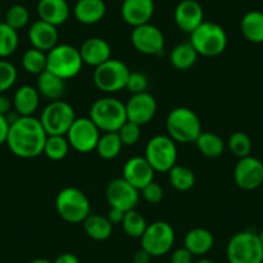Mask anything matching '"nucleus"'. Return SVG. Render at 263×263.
I'll list each match as a JSON object with an SVG mask.
<instances>
[{
  "label": "nucleus",
  "instance_id": "obj_47",
  "mask_svg": "<svg viewBox=\"0 0 263 263\" xmlns=\"http://www.w3.org/2000/svg\"><path fill=\"white\" fill-rule=\"evenodd\" d=\"M53 263H80V259L72 253H62L53 260Z\"/></svg>",
  "mask_w": 263,
  "mask_h": 263
},
{
  "label": "nucleus",
  "instance_id": "obj_38",
  "mask_svg": "<svg viewBox=\"0 0 263 263\" xmlns=\"http://www.w3.org/2000/svg\"><path fill=\"white\" fill-rule=\"evenodd\" d=\"M29 9L25 6H21V4L12 6L11 8L7 11L6 17H4V22H6L8 26H11L12 29L16 30V31H20V30H22L24 27H26L27 25H29Z\"/></svg>",
  "mask_w": 263,
  "mask_h": 263
},
{
  "label": "nucleus",
  "instance_id": "obj_34",
  "mask_svg": "<svg viewBox=\"0 0 263 263\" xmlns=\"http://www.w3.org/2000/svg\"><path fill=\"white\" fill-rule=\"evenodd\" d=\"M70 143L66 136H48L44 145V154L49 160H63L70 153Z\"/></svg>",
  "mask_w": 263,
  "mask_h": 263
},
{
  "label": "nucleus",
  "instance_id": "obj_42",
  "mask_svg": "<svg viewBox=\"0 0 263 263\" xmlns=\"http://www.w3.org/2000/svg\"><path fill=\"white\" fill-rule=\"evenodd\" d=\"M141 191H142L143 199L150 204H159L164 199V189L155 181L143 187Z\"/></svg>",
  "mask_w": 263,
  "mask_h": 263
},
{
  "label": "nucleus",
  "instance_id": "obj_51",
  "mask_svg": "<svg viewBox=\"0 0 263 263\" xmlns=\"http://www.w3.org/2000/svg\"><path fill=\"white\" fill-rule=\"evenodd\" d=\"M258 237H259V240H260V244H262V247H263V230H262V231L259 232V234H258Z\"/></svg>",
  "mask_w": 263,
  "mask_h": 263
},
{
  "label": "nucleus",
  "instance_id": "obj_17",
  "mask_svg": "<svg viewBox=\"0 0 263 263\" xmlns=\"http://www.w3.org/2000/svg\"><path fill=\"white\" fill-rule=\"evenodd\" d=\"M155 171L148 164L145 156H133L123 166V178L136 187L138 191L154 181Z\"/></svg>",
  "mask_w": 263,
  "mask_h": 263
},
{
  "label": "nucleus",
  "instance_id": "obj_19",
  "mask_svg": "<svg viewBox=\"0 0 263 263\" xmlns=\"http://www.w3.org/2000/svg\"><path fill=\"white\" fill-rule=\"evenodd\" d=\"M120 13L129 26H141L151 21L155 13V3L154 0H124Z\"/></svg>",
  "mask_w": 263,
  "mask_h": 263
},
{
  "label": "nucleus",
  "instance_id": "obj_8",
  "mask_svg": "<svg viewBox=\"0 0 263 263\" xmlns=\"http://www.w3.org/2000/svg\"><path fill=\"white\" fill-rule=\"evenodd\" d=\"M129 74L130 70L123 61L110 58L105 63L95 67L93 83L101 92L112 95L119 90L125 89Z\"/></svg>",
  "mask_w": 263,
  "mask_h": 263
},
{
  "label": "nucleus",
  "instance_id": "obj_29",
  "mask_svg": "<svg viewBox=\"0 0 263 263\" xmlns=\"http://www.w3.org/2000/svg\"><path fill=\"white\" fill-rule=\"evenodd\" d=\"M197 57L199 54L195 48L192 47L191 43L187 42L181 43L172 49L171 54H169V61L174 69L179 70V71H186L196 63Z\"/></svg>",
  "mask_w": 263,
  "mask_h": 263
},
{
  "label": "nucleus",
  "instance_id": "obj_44",
  "mask_svg": "<svg viewBox=\"0 0 263 263\" xmlns=\"http://www.w3.org/2000/svg\"><path fill=\"white\" fill-rule=\"evenodd\" d=\"M124 216H125V212L120 211V209L118 208H112V206H110L107 214H106L107 219L112 224H121V222H123L124 219Z\"/></svg>",
  "mask_w": 263,
  "mask_h": 263
},
{
  "label": "nucleus",
  "instance_id": "obj_48",
  "mask_svg": "<svg viewBox=\"0 0 263 263\" xmlns=\"http://www.w3.org/2000/svg\"><path fill=\"white\" fill-rule=\"evenodd\" d=\"M151 258L153 257H151L150 253H147L145 249L141 248V249L137 250V252L135 253V255H133V263H150Z\"/></svg>",
  "mask_w": 263,
  "mask_h": 263
},
{
  "label": "nucleus",
  "instance_id": "obj_22",
  "mask_svg": "<svg viewBox=\"0 0 263 263\" xmlns=\"http://www.w3.org/2000/svg\"><path fill=\"white\" fill-rule=\"evenodd\" d=\"M39 20L58 27L70 17V6L66 0H39L36 7Z\"/></svg>",
  "mask_w": 263,
  "mask_h": 263
},
{
  "label": "nucleus",
  "instance_id": "obj_13",
  "mask_svg": "<svg viewBox=\"0 0 263 263\" xmlns=\"http://www.w3.org/2000/svg\"><path fill=\"white\" fill-rule=\"evenodd\" d=\"M130 39L133 47L142 54L160 55L164 52L165 37L163 31L150 22L133 27Z\"/></svg>",
  "mask_w": 263,
  "mask_h": 263
},
{
  "label": "nucleus",
  "instance_id": "obj_10",
  "mask_svg": "<svg viewBox=\"0 0 263 263\" xmlns=\"http://www.w3.org/2000/svg\"><path fill=\"white\" fill-rule=\"evenodd\" d=\"M77 119L75 110L65 101H52L40 115V123L48 136H66Z\"/></svg>",
  "mask_w": 263,
  "mask_h": 263
},
{
  "label": "nucleus",
  "instance_id": "obj_3",
  "mask_svg": "<svg viewBox=\"0 0 263 263\" xmlns=\"http://www.w3.org/2000/svg\"><path fill=\"white\" fill-rule=\"evenodd\" d=\"M55 211L67 223H83L90 214V203L87 195L77 187H65L55 196Z\"/></svg>",
  "mask_w": 263,
  "mask_h": 263
},
{
  "label": "nucleus",
  "instance_id": "obj_28",
  "mask_svg": "<svg viewBox=\"0 0 263 263\" xmlns=\"http://www.w3.org/2000/svg\"><path fill=\"white\" fill-rule=\"evenodd\" d=\"M85 234L88 237L96 241H105L110 239L114 231V224L111 223L106 216L90 213L83 222Z\"/></svg>",
  "mask_w": 263,
  "mask_h": 263
},
{
  "label": "nucleus",
  "instance_id": "obj_2",
  "mask_svg": "<svg viewBox=\"0 0 263 263\" xmlns=\"http://www.w3.org/2000/svg\"><path fill=\"white\" fill-rule=\"evenodd\" d=\"M165 126L168 136L176 143L195 142L203 132L200 119L189 107L173 108L166 116Z\"/></svg>",
  "mask_w": 263,
  "mask_h": 263
},
{
  "label": "nucleus",
  "instance_id": "obj_16",
  "mask_svg": "<svg viewBox=\"0 0 263 263\" xmlns=\"http://www.w3.org/2000/svg\"><path fill=\"white\" fill-rule=\"evenodd\" d=\"M125 110L126 119L129 121L142 126L155 118L158 103L151 93H138V95H132L128 102L125 103Z\"/></svg>",
  "mask_w": 263,
  "mask_h": 263
},
{
  "label": "nucleus",
  "instance_id": "obj_39",
  "mask_svg": "<svg viewBox=\"0 0 263 263\" xmlns=\"http://www.w3.org/2000/svg\"><path fill=\"white\" fill-rule=\"evenodd\" d=\"M17 69L9 61L0 60V95L11 89L17 82Z\"/></svg>",
  "mask_w": 263,
  "mask_h": 263
},
{
  "label": "nucleus",
  "instance_id": "obj_24",
  "mask_svg": "<svg viewBox=\"0 0 263 263\" xmlns=\"http://www.w3.org/2000/svg\"><path fill=\"white\" fill-rule=\"evenodd\" d=\"M214 245V236L209 230L203 227H195L186 234L183 247L196 257L208 254Z\"/></svg>",
  "mask_w": 263,
  "mask_h": 263
},
{
  "label": "nucleus",
  "instance_id": "obj_25",
  "mask_svg": "<svg viewBox=\"0 0 263 263\" xmlns=\"http://www.w3.org/2000/svg\"><path fill=\"white\" fill-rule=\"evenodd\" d=\"M12 102L18 116H34L35 111L39 107L40 95L36 87L22 85L16 90Z\"/></svg>",
  "mask_w": 263,
  "mask_h": 263
},
{
  "label": "nucleus",
  "instance_id": "obj_26",
  "mask_svg": "<svg viewBox=\"0 0 263 263\" xmlns=\"http://www.w3.org/2000/svg\"><path fill=\"white\" fill-rule=\"evenodd\" d=\"M65 82L66 80L61 79L60 77L45 70L44 72L37 75L36 89L42 97L47 98L50 102L52 101H58L61 100L63 92H65Z\"/></svg>",
  "mask_w": 263,
  "mask_h": 263
},
{
  "label": "nucleus",
  "instance_id": "obj_11",
  "mask_svg": "<svg viewBox=\"0 0 263 263\" xmlns=\"http://www.w3.org/2000/svg\"><path fill=\"white\" fill-rule=\"evenodd\" d=\"M176 232L172 224L165 221L153 222L141 237V247L150 253L151 257H161L173 249Z\"/></svg>",
  "mask_w": 263,
  "mask_h": 263
},
{
  "label": "nucleus",
  "instance_id": "obj_1",
  "mask_svg": "<svg viewBox=\"0 0 263 263\" xmlns=\"http://www.w3.org/2000/svg\"><path fill=\"white\" fill-rule=\"evenodd\" d=\"M47 132L35 116H17L9 124L7 146L13 155L21 159H34L44 151Z\"/></svg>",
  "mask_w": 263,
  "mask_h": 263
},
{
  "label": "nucleus",
  "instance_id": "obj_18",
  "mask_svg": "<svg viewBox=\"0 0 263 263\" xmlns=\"http://www.w3.org/2000/svg\"><path fill=\"white\" fill-rule=\"evenodd\" d=\"M174 21L181 31L191 34L204 22V11L196 0H182L174 9Z\"/></svg>",
  "mask_w": 263,
  "mask_h": 263
},
{
  "label": "nucleus",
  "instance_id": "obj_14",
  "mask_svg": "<svg viewBox=\"0 0 263 263\" xmlns=\"http://www.w3.org/2000/svg\"><path fill=\"white\" fill-rule=\"evenodd\" d=\"M106 200L112 208L129 212L137 206L140 201V191L120 177L108 182L106 187Z\"/></svg>",
  "mask_w": 263,
  "mask_h": 263
},
{
  "label": "nucleus",
  "instance_id": "obj_12",
  "mask_svg": "<svg viewBox=\"0 0 263 263\" xmlns=\"http://www.w3.org/2000/svg\"><path fill=\"white\" fill-rule=\"evenodd\" d=\"M100 137L101 130L89 118H77L66 133L70 147L80 154L95 151Z\"/></svg>",
  "mask_w": 263,
  "mask_h": 263
},
{
  "label": "nucleus",
  "instance_id": "obj_40",
  "mask_svg": "<svg viewBox=\"0 0 263 263\" xmlns=\"http://www.w3.org/2000/svg\"><path fill=\"white\" fill-rule=\"evenodd\" d=\"M118 135L124 146H135L141 138V125L126 120L118 130Z\"/></svg>",
  "mask_w": 263,
  "mask_h": 263
},
{
  "label": "nucleus",
  "instance_id": "obj_36",
  "mask_svg": "<svg viewBox=\"0 0 263 263\" xmlns=\"http://www.w3.org/2000/svg\"><path fill=\"white\" fill-rule=\"evenodd\" d=\"M18 45V31L8 26L6 22H0V58H7L13 54Z\"/></svg>",
  "mask_w": 263,
  "mask_h": 263
},
{
  "label": "nucleus",
  "instance_id": "obj_23",
  "mask_svg": "<svg viewBox=\"0 0 263 263\" xmlns=\"http://www.w3.org/2000/svg\"><path fill=\"white\" fill-rule=\"evenodd\" d=\"M107 7L105 0H78L72 13L78 22L83 25H95L102 21Z\"/></svg>",
  "mask_w": 263,
  "mask_h": 263
},
{
  "label": "nucleus",
  "instance_id": "obj_21",
  "mask_svg": "<svg viewBox=\"0 0 263 263\" xmlns=\"http://www.w3.org/2000/svg\"><path fill=\"white\" fill-rule=\"evenodd\" d=\"M84 65L97 67L111 58V45L102 37H89L79 49Z\"/></svg>",
  "mask_w": 263,
  "mask_h": 263
},
{
  "label": "nucleus",
  "instance_id": "obj_37",
  "mask_svg": "<svg viewBox=\"0 0 263 263\" xmlns=\"http://www.w3.org/2000/svg\"><path fill=\"white\" fill-rule=\"evenodd\" d=\"M227 147L236 158H245L252 153V140L244 132H234L227 141Z\"/></svg>",
  "mask_w": 263,
  "mask_h": 263
},
{
  "label": "nucleus",
  "instance_id": "obj_27",
  "mask_svg": "<svg viewBox=\"0 0 263 263\" xmlns=\"http://www.w3.org/2000/svg\"><path fill=\"white\" fill-rule=\"evenodd\" d=\"M240 31L249 43H263V12L249 11L245 13L240 21Z\"/></svg>",
  "mask_w": 263,
  "mask_h": 263
},
{
  "label": "nucleus",
  "instance_id": "obj_4",
  "mask_svg": "<svg viewBox=\"0 0 263 263\" xmlns=\"http://www.w3.org/2000/svg\"><path fill=\"white\" fill-rule=\"evenodd\" d=\"M190 43L199 55L217 57L227 48V34L221 25L204 21L190 34Z\"/></svg>",
  "mask_w": 263,
  "mask_h": 263
},
{
  "label": "nucleus",
  "instance_id": "obj_43",
  "mask_svg": "<svg viewBox=\"0 0 263 263\" xmlns=\"http://www.w3.org/2000/svg\"><path fill=\"white\" fill-rule=\"evenodd\" d=\"M194 257L191 252L186 249V248H178V249L173 250L171 255V263H194Z\"/></svg>",
  "mask_w": 263,
  "mask_h": 263
},
{
  "label": "nucleus",
  "instance_id": "obj_50",
  "mask_svg": "<svg viewBox=\"0 0 263 263\" xmlns=\"http://www.w3.org/2000/svg\"><path fill=\"white\" fill-rule=\"evenodd\" d=\"M30 263H53V262H50V260L45 259V258H37V259L31 260V262H30Z\"/></svg>",
  "mask_w": 263,
  "mask_h": 263
},
{
  "label": "nucleus",
  "instance_id": "obj_7",
  "mask_svg": "<svg viewBox=\"0 0 263 263\" xmlns=\"http://www.w3.org/2000/svg\"><path fill=\"white\" fill-rule=\"evenodd\" d=\"M226 255L229 263H263V247L258 234L240 231L227 242Z\"/></svg>",
  "mask_w": 263,
  "mask_h": 263
},
{
  "label": "nucleus",
  "instance_id": "obj_6",
  "mask_svg": "<svg viewBox=\"0 0 263 263\" xmlns=\"http://www.w3.org/2000/svg\"><path fill=\"white\" fill-rule=\"evenodd\" d=\"M82 55L78 48L70 44H57L47 53V71L61 79L69 80L78 77L83 69Z\"/></svg>",
  "mask_w": 263,
  "mask_h": 263
},
{
  "label": "nucleus",
  "instance_id": "obj_35",
  "mask_svg": "<svg viewBox=\"0 0 263 263\" xmlns=\"http://www.w3.org/2000/svg\"><path fill=\"white\" fill-rule=\"evenodd\" d=\"M21 63L26 72L40 75L47 70V53L36 48H30L22 55Z\"/></svg>",
  "mask_w": 263,
  "mask_h": 263
},
{
  "label": "nucleus",
  "instance_id": "obj_20",
  "mask_svg": "<svg viewBox=\"0 0 263 263\" xmlns=\"http://www.w3.org/2000/svg\"><path fill=\"white\" fill-rule=\"evenodd\" d=\"M58 37H60V34H58L57 27L42 20L35 21L29 29V40L32 48H36L45 53L49 52L58 44Z\"/></svg>",
  "mask_w": 263,
  "mask_h": 263
},
{
  "label": "nucleus",
  "instance_id": "obj_30",
  "mask_svg": "<svg viewBox=\"0 0 263 263\" xmlns=\"http://www.w3.org/2000/svg\"><path fill=\"white\" fill-rule=\"evenodd\" d=\"M195 145L201 155L209 159L219 158L224 153V141L221 136L212 132H201Z\"/></svg>",
  "mask_w": 263,
  "mask_h": 263
},
{
  "label": "nucleus",
  "instance_id": "obj_41",
  "mask_svg": "<svg viewBox=\"0 0 263 263\" xmlns=\"http://www.w3.org/2000/svg\"><path fill=\"white\" fill-rule=\"evenodd\" d=\"M148 88V79L145 74L137 71H130L126 82L125 89H128L132 95H138V93L147 92Z\"/></svg>",
  "mask_w": 263,
  "mask_h": 263
},
{
  "label": "nucleus",
  "instance_id": "obj_52",
  "mask_svg": "<svg viewBox=\"0 0 263 263\" xmlns=\"http://www.w3.org/2000/svg\"><path fill=\"white\" fill-rule=\"evenodd\" d=\"M0 20H2V9H0ZM2 22V21H0Z\"/></svg>",
  "mask_w": 263,
  "mask_h": 263
},
{
  "label": "nucleus",
  "instance_id": "obj_32",
  "mask_svg": "<svg viewBox=\"0 0 263 263\" xmlns=\"http://www.w3.org/2000/svg\"><path fill=\"white\" fill-rule=\"evenodd\" d=\"M168 177L172 187L181 192L190 191L196 182V177L191 169L183 165H177V164L168 172Z\"/></svg>",
  "mask_w": 263,
  "mask_h": 263
},
{
  "label": "nucleus",
  "instance_id": "obj_49",
  "mask_svg": "<svg viewBox=\"0 0 263 263\" xmlns=\"http://www.w3.org/2000/svg\"><path fill=\"white\" fill-rule=\"evenodd\" d=\"M194 263H216V262L212 259H209V258H199V259L194 260Z\"/></svg>",
  "mask_w": 263,
  "mask_h": 263
},
{
  "label": "nucleus",
  "instance_id": "obj_31",
  "mask_svg": "<svg viewBox=\"0 0 263 263\" xmlns=\"http://www.w3.org/2000/svg\"><path fill=\"white\" fill-rule=\"evenodd\" d=\"M123 146L118 132H107V133L101 135L96 151L103 160H114L121 153Z\"/></svg>",
  "mask_w": 263,
  "mask_h": 263
},
{
  "label": "nucleus",
  "instance_id": "obj_45",
  "mask_svg": "<svg viewBox=\"0 0 263 263\" xmlns=\"http://www.w3.org/2000/svg\"><path fill=\"white\" fill-rule=\"evenodd\" d=\"M9 132V121L7 116L0 115V146L4 145L7 142V137H8Z\"/></svg>",
  "mask_w": 263,
  "mask_h": 263
},
{
  "label": "nucleus",
  "instance_id": "obj_33",
  "mask_svg": "<svg viewBox=\"0 0 263 263\" xmlns=\"http://www.w3.org/2000/svg\"><path fill=\"white\" fill-rule=\"evenodd\" d=\"M147 226L148 223L146 222L145 217L136 209L125 212V216L121 222V227H123L125 235L132 239H141Z\"/></svg>",
  "mask_w": 263,
  "mask_h": 263
},
{
  "label": "nucleus",
  "instance_id": "obj_9",
  "mask_svg": "<svg viewBox=\"0 0 263 263\" xmlns=\"http://www.w3.org/2000/svg\"><path fill=\"white\" fill-rule=\"evenodd\" d=\"M145 159L155 173H168L177 164V145L168 135H158L150 138L145 148Z\"/></svg>",
  "mask_w": 263,
  "mask_h": 263
},
{
  "label": "nucleus",
  "instance_id": "obj_15",
  "mask_svg": "<svg viewBox=\"0 0 263 263\" xmlns=\"http://www.w3.org/2000/svg\"><path fill=\"white\" fill-rule=\"evenodd\" d=\"M234 179L244 191L258 189L263 183V163L252 155L239 159L234 168Z\"/></svg>",
  "mask_w": 263,
  "mask_h": 263
},
{
  "label": "nucleus",
  "instance_id": "obj_46",
  "mask_svg": "<svg viewBox=\"0 0 263 263\" xmlns=\"http://www.w3.org/2000/svg\"><path fill=\"white\" fill-rule=\"evenodd\" d=\"M12 107H13V102H12L11 98L4 95V93H2L0 95V115L7 116L11 112Z\"/></svg>",
  "mask_w": 263,
  "mask_h": 263
},
{
  "label": "nucleus",
  "instance_id": "obj_5",
  "mask_svg": "<svg viewBox=\"0 0 263 263\" xmlns=\"http://www.w3.org/2000/svg\"><path fill=\"white\" fill-rule=\"evenodd\" d=\"M89 119L103 133L118 132L128 120L125 103L114 97L98 98L90 106Z\"/></svg>",
  "mask_w": 263,
  "mask_h": 263
}]
</instances>
